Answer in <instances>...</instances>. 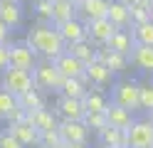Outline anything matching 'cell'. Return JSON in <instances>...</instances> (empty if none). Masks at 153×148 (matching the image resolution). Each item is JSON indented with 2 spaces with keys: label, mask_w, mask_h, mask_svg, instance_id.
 <instances>
[{
  "label": "cell",
  "mask_w": 153,
  "mask_h": 148,
  "mask_svg": "<svg viewBox=\"0 0 153 148\" xmlns=\"http://www.w3.org/2000/svg\"><path fill=\"white\" fill-rule=\"evenodd\" d=\"M25 42L35 49V54L40 57V59H52V62H54L59 54L67 52L64 39L59 37L57 27L50 25V22H35L30 30H27Z\"/></svg>",
  "instance_id": "cell-1"
},
{
  "label": "cell",
  "mask_w": 153,
  "mask_h": 148,
  "mask_svg": "<svg viewBox=\"0 0 153 148\" xmlns=\"http://www.w3.org/2000/svg\"><path fill=\"white\" fill-rule=\"evenodd\" d=\"M32 82H35V89H40L42 94H52V91L57 94L62 84V74L57 72L52 59H37L32 69Z\"/></svg>",
  "instance_id": "cell-2"
},
{
  "label": "cell",
  "mask_w": 153,
  "mask_h": 148,
  "mask_svg": "<svg viewBox=\"0 0 153 148\" xmlns=\"http://www.w3.org/2000/svg\"><path fill=\"white\" fill-rule=\"evenodd\" d=\"M111 104H116L126 111H138V82L133 79H119V82L111 84Z\"/></svg>",
  "instance_id": "cell-3"
},
{
  "label": "cell",
  "mask_w": 153,
  "mask_h": 148,
  "mask_svg": "<svg viewBox=\"0 0 153 148\" xmlns=\"http://www.w3.org/2000/svg\"><path fill=\"white\" fill-rule=\"evenodd\" d=\"M0 86H3L5 91H10L13 96H22V94L30 91V89H35L32 72H25V69L7 67L5 72H0Z\"/></svg>",
  "instance_id": "cell-4"
},
{
  "label": "cell",
  "mask_w": 153,
  "mask_h": 148,
  "mask_svg": "<svg viewBox=\"0 0 153 148\" xmlns=\"http://www.w3.org/2000/svg\"><path fill=\"white\" fill-rule=\"evenodd\" d=\"M7 49H10V67L15 69H25V72H32L35 64H37V57L35 49L25 42V39H20V42H10L7 45Z\"/></svg>",
  "instance_id": "cell-5"
},
{
  "label": "cell",
  "mask_w": 153,
  "mask_h": 148,
  "mask_svg": "<svg viewBox=\"0 0 153 148\" xmlns=\"http://www.w3.org/2000/svg\"><path fill=\"white\" fill-rule=\"evenodd\" d=\"M128 148H153V123L146 118H136L133 126L126 131Z\"/></svg>",
  "instance_id": "cell-6"
},
{
  "label": "cell",
  "mask_w": 153,
  "mask_h": 148,
  "mask_svg": "<svg viewBox=\"0 0 153 148\" xmlns=\"http://www.w3.org/2000/svg\"><path fill=\"white\" fill-rule=\"evenodd\" d=\"M87 109H84L82 99H67V96H57L54 101V116L59 121H82Z\"/></svg>",
  "instance_id": "cell-7"
},
{
  "label": "cell",
  "mask_w": 153,
  "mask_h": 148,
  "mask_svg": "<svg viewBox=\"0 0 153 148\" xmlns=\"http://www.w3.org/2000/svg\"><path fill=\"white\" fill-rule=\"evenodd\" d=\"M84 25H87V39L94 47H106V42L114 37V32H116V27H114V22L109 17L94 20V22H84Z\"/></svg>",
  "instance_id": "cell-8"
},
{
  "label": "cell",
  "mask_w": 153,
  "mask_h": 148,
  "mask_svg": "<svg viewBox=\"0 0 153 148\" xmlns=\"http://www.w3.org/2000/svg\"><path fill=\"white\" fill-rule=\"evenodd\" d=\"M111 0H82L76 5V17L82 22H94V20H104L109 15Z\"/></svg>",
  "instance_id": "cell-9"
},
{
  "label": "cell",
  "mask_w": 153,
  "mask_h": 148,
  "mask_svg": "<svg viewBox=\"0 0 153 148\" xmlns=\"http://www.w3.org/2000/svg\"><path fill=\"white\" fill-rule=\"evenodd\" d=\"M0 22L10 30H17L25 22V7L20 0H0Z\"/></svg>",
  "instance_id": "cell-10"
},
{
  "label": "cell",
  "mask_w": 153,
  "mask_h": 148,
  "mask_svg": "<svg viewBox=\"0 0 153 148\" xmlns=\"http://www.w3.org/2000/svg\"><path fill=\"white\" fill-rule=\"evenodd\" d=\"M54 67L57 72L62 74V79H82L84 72H87V64H82L76 57H72L69 52H64L54 59Z\"/></svg>",
  "instance_id": "cell-11"
},
{
  "label": "cell",
  "mask_w": 153,
  "mask_h": 148,
  "mask_svg": "<svg viewBox=\"0 0 153 148\" xmlns=\"http://www.w3.org/2000/svg\"><path fill=\"white\" fill-rule=\"evenodd\" d=\"M57 131H59L64 143H87L89 138V128L82 121H59Z\"/></svg>",
  "instance_id": "cell-12"
},
{
  "label": "cell",
  "mask_w": 153,
  "mask_h": 148,
  "mask_svg": "<svg viewBox=\"0 0 153 148\" xmlns=\"http://www.w3.org/2000/svg\"><path fill=\"white\" fill-rule=\"evenodd\" d=\"M27 123H30L32 128H37V131H50V128H57L59 126V118L54 116V111H50V109H35V111H27Z\"/></svg>",
  "instance_id": "cell-13"
},
{
  "label": "cell",
  "mask_w": 153,
  "mask_h": 148,
  "mask_svg": "<svg viewBox=\"0 0 153 148\" xmlns=\"http://www.w3.org/2000/svg\"><path fill=\"white\" fill-rule=\"evenodd\" d=\"M7 131H10L17 141H20L25 148H37L40 146V131L32 128L27 121H20V123H7Z\"/></svg>",
  "instance_id": "cell-14"
},
{
  "label": "cell",
  "mask_w": 153,
  "mask_h": 148,
  "mask_svg": "<svg viewBox=\"0 0 153 148\" xmlns=\"http://www.w3.org/2000/svg\"><path fill=\"white\" fill-rule=\"evenodd\" d=\"M57 32L64 39V45H74V42L87 39V25H84L79 17H74V20H69V22H64V25H57Z\"/></svg>",
  "instance_id": "cell-15"
},
{
  "label": "cell",
  "mask_w": 153,
  "mask_h": 148,
  "mask_svg": "<svg viewBox=\"0 0 153 148\" xmlns=\"http://www.w3.org/2000/svg\"><path fill=\"white\" fill-rule=\"evenodd\" d=\"M87 77H89V84L91 86H99V89H106L114 84V72L106 69L99 59H94V62L87 64Z\"/></svg>",
  "instance_id": "cell-16"
},
{
  "label": "cell",
  "mask_w": 153,
  "mask_h": 148,
  "mask_svg": "<svg viewBox=\"0 0 153 148\" xmlns=\"http://www.w3.org/2000/svg\"><path fill=\"white\" fill-rule=\"evenodd\" d=\"M97 59H99L106 69H111L114 74L126 72V67H128V57L114 52V49H109V47H97Z\"/></svg>",
  "instance_id": "cell-17"
},
{
  "label": "cell",
  "mask_w": 153,
  "mask_h": 148,
  "mask_svg": "<svg viewBox=\"0 0 153 148\" xmlns=\"http://www.w3.org/2000/svg\"><path fill=\"white\" fill-rule=\"evenodd\" d=\"M82 104H84L87 111H106L109 104H111V99H109V91H106V89L89 86L87 94H84V99H82Z\"/></svg>",
  "instance_id": "cell-18"
},
{
  "label": "cell",
  "mask_w": 153,
  "mask_h": 148,
  "mask_svg": "<svg viewBox=\"0 0 153 148\" xmlns=\"http://www.w3.org/2000/svg\"><path fill=\"white\" fill-rule=\"evenodd\" d=\"M97 141L101 148H128V138H126V131H121V128H101L97 133Z\"/></svg>",
  "instance_id": "cell-19"
},
{
  "label": "cell",
  "mask_w": 153,
  "mask_h": 148,
  "mask_svg": "<svg viewBox=\"0 0 153 148\" xmlns=\"http://www.w3.org/2000/svg\"><path fill=\"white\" fill-rule=\"evenodd\" d=\"M106 121H109V126L111 128H121V131H128V128L133 126V114L131 111H126V109H121V106H116V104H109V109H106Z\"/></svg>",
  "instance_id": "cell-20"
},
{
  "label": "cell",
  "mask_w": 153,
  "mask_h": 148,
  "mask_svg": "<svg viewBox=\"0 0 153 148\" xmlns=\"http://www.w3.org/2000/svg\"><path fill=\"white\" fill-rule=\"evenodd\" d=\"M106 47L131 59V52H133V47H136V42H133V37H131L128 30H116V32H114V37L106 42Z\"/></svg>",
  "instance_id": "cell-21"
},
{
  "label": "cell",
  "mask_w": 153,
  "mask_h": 148,
  "mask_svg": "<svg viewBox=\"0 0 153 148\" xmlns=\"http://www.w3.org/2000/svg\"><path fill=\"white\" fill-rule=\"evenodd\" d=\"M128 62L133 67H138L141 72H146V74H153V47L148 45H136L133 47V52H131V59Z\"/></svg>",
  "instance_id": "cell-22"
},
{
  "label": "cell",
  "mask_w": 153,
  "mask_h": 148,
  "mask_svg": "<svg viewBox=\"0 0 153 148\" xmlns=\"http://www.w3.org/2000/svg\"><path fill=\"white\" fill-rule=\"evenodd\" d=\"M106 17L114 22L116 30H131V7H126L123 3H119V0H111Z\"/></svg>",
  "instance_id": "cell-23"
},
{
  "label": "cell",
  "mask_w": 153,
  "mask_h": 148,
  "mask_svg": "<svg viewBox=\"0 0 153 148\" xmlns=\"http://www.w3.org/2000/svg\"><path fill=\"white\" fill-rule=\"evenodd\" d=\"M76 17V5L69 3V0H57V3H52V25H64L69 22V20Z\"/></svg>",
  "instance_id": "cell-24"
},
{
  "label": "cell",
  "mask_w": 153,
  "mask_h": 148,
  "mask_svg": "<svg viewBox=\"0 0 153 148\" xmlns=\"http://www.w3.org/2000/svg\"><path fill=\"white\" fill-rule=\"evenodd\" d=\"M67 52L72 57H76L82 64H89L97 59V47H94L89 39H82V42H74V45H67Z\"/></svg>",
  "instance_id": "cell-25"
},
{
  "label": "cell",
  "mask_w": 153,
  "mask_h": 148,
  "mask_svg": "<svg viewBox=\"0 0 153 148\" xmlns=\"http://www.w3.org/2000/svg\"><path fill=\"white\" fill-rule=\"evenodd\" d=\"M57 94H59V96H67V99H84L87 86H84L79 79H62L59 91H57Z\"/></svg>",
  "instance_id": "cell-26"
},
{
  "label": "cell",
  "mask_w": 153,
  "mask_h": 148,
  "mask_svg": "<svg viewBox=\"0 0 153 148\" xmlns=\"http://www.w3.org/2000/svg\"><path fill=\"white\" fill-rule=\"evenodd\" d=\"M17 104H20V109H25V111H35V109H45V94L40 91V89H30L27 94L17 96Z\"/></svg>",
  "instance_id": "cell-27"
},
{
  "label": "cell",
  "mask_w": 153,
  "mask_h": 148,
  "mask_svg": "<svg viewBox=\"0 0 153 148\" xmlns=\"http://www.w3.org/2000/svg\"><path fill=\"white\" fill-rule=\"evenodd\" d=\"M138 111L143 114H153V82H143L138 84Z\"/></svg>",
  "instance_id": "cell-28"
},
{
  "label": "cell",
  "mask_w": 153,
  "mask_h": 148,
  "mask_svg": "<svg viewBox=\"0 0 153 148\" xmlns=\"http://www.w3.org/2000/svg\"><path fill=\"white\" fill-rule=\"evenodd\" d=\"M131 37H133V42H136V45L153 47V20H151V22H143V25L131 27Z\"/></svg>",
  "instance_id": "cell-29"
},
{
  "label": "cell",
  "mask_w": 153,
  "mask_h": 148,
  "mask_svg": "<svg viewBox=\"0 0 153 148\" xmlns=\"http://www.w3.org/2000/svg\"><path fill=\"white\" fill-rule=\"evenodd\" d=\"M20 109V104H17V96H13L10 91H5L3 86H0V118H10L13 111H17Z\"/></svg>",
  "instance_id": "cell-30"
},
{
  "label": "cell",
  "mask_w": 153,
  "mask_h": 148,
  "mask_svg": "<svg viewBox=\"0 0 153 148\" xmlns=\"http://www.w3.org/2000/svg\"><path fill=\"white\" fill-rule=\"evenodd\" d=\"M82 123L89 128V133L91 131H101V128H106L109 126V121H106V111H87L84 114V118H82Z\"/></svg>",
  "instance_id": "cell-31"
},
{
  "label": "cell",
  "mask_w": 153,
  "mask_h": 148,
  "mask_svg": "<svg viewBox=\"0 0 153 148\" xmlns=\"http://www.w3.org/2000/svg\"><path fill=\"white\" fill-rule=\"evenodd\" d=\"M32 13L37 22H50L52 25V3L50 0H32Z\"/></svg>",
  "instance_id": "cell-32"
},
{
  "label": "cell",
  "mask_w": 153,
  "mask_h": 148,
  "mask_svg": "<svg viewBox=\"0 0 153 148\" xmlns=\"http://www.w3.org/2000/svg\"><path fill=\"white\" fill-rule=\"evenodd\" d=\"M151 10H148V3H143V5H136V7H131V27H136V25H143V22H151Z\"/></svg>",
  "instance_id": "cell-33"
},
{
  "label": "cell",
  "mask_w": 153,
  "mask_h": 148,
  "mask_svg": "<svg viewBox=\"0 0 153 148\" xmlns=\"http://www.w3.org/2000/svg\"><path fill=\"white\" fill-rule=\"evenodd\" d=\"M62 136H59V131L57 128H50V131H42L40 133V146H45V148H62Z\"/></svg>",
  "instance_id": "cell-34"
},
{
  "label": "cell",
  "mask_w": 153,
  "mask_h": 148,
  "mask_svg": "<svg viewBox=\"0 0 153 148\" xmlns=\"http://www.w3.org/2000/svg\"><path fill=\"white\" fill-rule=\"evenodd\" d=\"M0 148H25V146H22V143L5 128V131H0Z\"/></svg>",
  "instance_id": "cell-35"
},
{
  "label": "cell",
  "mask_w": 153,
  "mask_h": 148,
  "mask_svg": "<svg viewBox=\"0 0 153 148\" xmlns=\"http://www.w3.org/2000/svg\"><path fill=\"white\" fill-rule=\"evenodd\" d=\"M7 67H10V49L7 45H0V72H5Z\"/></svg>",
  "instance_id": "cell-36"
},
{
  "label": "cell",
  "mask_w": 153,
  "mask_h": 148,
  "mask_svg": "<svg viewBox=\"0 0 153 148\" xmlns=\"http://www.w3.org/2000/svg\"><path fill=\"white\" fill-rule=\"evenodd\" d=\"M10 35H13V30L5 27V22H0V45H10Z\"/></svg>",
  "instance_id": "cell-37"
},
{
  "label": "cell",
  "mask_w": 153,
  "mask_h": 148,
  "mask_svg": "<svg viewBox=\"0 0 153 148\" xmlns=\"http://www.w3.org/2000/svg\"><path fill=\"white\" fill-rule=\"evenodd\" d=\"M119 3H123L126 7H136V5H143L146 0H119Z\"/></svg>",
  "instance_id": "cell-38"
},
{
  "label": "cell",
  "mask_w": 153,
  "mask_h": 148,
  "mask_svg": "<svg viewBox=\"0 0 153 148\" xmlns=\"http://www.w3.org/2000/svg\"><path fill=\"white\" fill-rule=\"evenodd\" d=\"M62 148H89L87 143H62Z\"/></svg>",
  "instance_id": "cell-39"
},
{
  "label": "cell",
  "mask_w": 153,
  "mask_h": 148,
  "mask_svg": "<svg viewBox=\"0 0 153 148\" xmlns=\"http://www.w3.org/2000/svg\"><path fill=\"white\" fill-rule=\"evenodd\" d=\"M148 3V10H151V17H153V0H146Z\"/></svg>",
  "instance_id": "cell-40"
},
{
  "label": "cell",
  "mask_w": 153,
  "mask_h": 148,
  "mask_svg": "<svg viewBox=\"0 0 153 148\" xmlns=\"http://www.w3.org/2000/svg\"><path fill=\"white\" fill-rule=\"evenodd\" d=\"M69 3H74V5H79V3H82V0H69Z\"/></svg>",
  "instance_id": "cell-41"
},
{
  "label": "cell",
  "mask_w": 153,
  "mask_h": 148,
  "mask_svg": "<svg viewBox=\"0 0 153 148\" xmlns=\"http://www.w3.org/2000/svg\"><path fill=\"white\" fill-rule=\"evenodd\" d=\"M148 121H151V123H153V114H151V116H148Z\"/></svg>",
  "instance_id": "cell-42"
},
{
  "label": "cell",
  "mask_w": 153,
  "mask_h": 148,
  "mask_svg": "<svg viewBox=\"0 0 153 148\" xmlns=\"http://www.w3.org/2000/svg\"><path fill=\"white\" fill-rule=\"evenodd\" d=\"M20 3H32V0H20Z\"/></svg>",
  "instance_id": "cell-43"
},
{
  "label": "cell",
  "mask_w": 153,
  "mask_h": 148,
  "mask_svg": "<svg viewBox=\"0 0 153 148\" xmlns=\"http://www.w3.org/2000/svg\"><path fill=\"white\" fill-rule=\"evenodd\" d=\"M50 3H57V0H50Z\"/></svg>",
  "instance_id": "cell-44"
},
{
  "label": "cell",
  "mask_w": 153,
  "mask_h": 148,
  "mask_svg": "<svg viewBox=\"0 0 153 148\" xmlns=\"http://www.w3.org/2000/svg\"><path fill=\"white\" fill-rule=\"evenodd\" d=\"M37 148H45V146H37Z\"/></svg>",
  "instance_id": "cell-45"
},
{
  "label": "cell",
  "mask_w": 153,
  "mask_h": 148,
  "mask_svg": "<svg viewBox=\"0 0 153 148\" xmlns=\"http://www.w3.org/2000/svg\"><path fill=\"white\" fill-rule=\"evenodd\" d=\"M151 82H153V74H151Z\"/></svg>",
  "instance_id": "cell-46"
}]
</instances>
